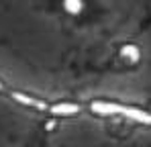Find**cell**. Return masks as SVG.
Wrapping results in <instances>:
<instances>
[{
	"instance_id": "obj_4",
	"label": "cell",
	"mask_w": 151,
	"mask_h": 147,
	"mask_svg": "<svg viewBox=\"0 0 151 147\" xmlns=\"http://www.w3.org/2000/svg\"><path fill=\"white\" fill-rule=\"evenodd\" d=\"M121 57L125 59L127 63H137L139 61V57H141V51L137 45H133V43H127L121 47Z\"/></svg>"
},
{
	"instance_id": "obj_2",
	"label": "cell",
	"mask_w": 151,
	"mask_h": 147,
	"mask_svg": "<svg viewBox=\"0 0 151 147\" xmlns=\"http://www.w3.org/2000/svg\"><path fill=\"white\" fill-rule=\"evenodd\" d=\"M47 110H49L53 117H74V115H78V112L82 110V106L76 104V102H68V100H63V102L49 104Z\"/></svg>"
},
{
	"instance_id": "obj_6",
	"label": "cell",
	"mask_w": 151,
	"mask_h": 147,
	"mask_svg": "<svg viewBox=\"0 0 151 147\" xmlns=\"http://www.w3.org/2000/svg\"><path fill=\"white\" fill-rule=\"evenodd\" d=\"M0 90H2V82H0Z\"/></svg>"
},
{
	"instance_id": "obj_3",
	"label": "cell",
	"mask_w": 151,
	"mask_h": 147,
	"mask_svg": "<svg viewBox=\"0 0 151 147\" xmlns=\"http://www.w3.org/2000/svg\"><path fill=\"white\" fill-rule=\"evenodd\" d=\"M10 98L12 100H17L19 104H25V106H29V108H35V110H47V102L45 100H41V98H35V96H29V94H25V92H10Z\"/></svg>"
},
{
	"instance_id": "obj_5",
	"label": "cell",
	"mask_w": 151,
	"mask_h": 147,
	"mask_svg": "<svg viewBox=\"0 0 151 147\" xmlns=\"http://www.w3.org/2000/svg\"><path fill=\"white\" fill-rule=\"evenodd\" d=\"M63 6H65V10L70 14H78V12H82L84 2L82 0H63Z\"/></svg>"
},
{
	"instance_id": "obj_1",
	"label": "cell",
	"mask_w": 151,
	"mask_h": 147,
	"mask_svg": "<svg viewBox=\"0 0 151 147\" xmlns=\"http://www.w3.org/2000/svg\"><path fill=\"white\" fill-rule=\"evenodd\" d=\"M90 110L94 115L100 117H123V119H131V121L151 127V112L131 106V104H123V102H110V100H94L90 102Z\"/></svg>"
}]
</instances>
